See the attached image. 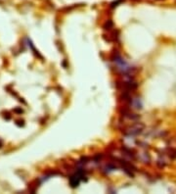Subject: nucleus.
<instances>
[{"mask_svg":"<svg viewBox=\"0 0 176 194\" xmlns=\"http://www.w3.org/2000/svg\"><path fill=\"white\" fill-rule=\"evenodd\" d=\"M113 23H112V21H108L107 23L105 24V26H104V28H105V30H108V31H110L112 28H113Z\"/></svg>","mask_w":176,"mask_h":194,"instance_id":"obj_2","label":"nucleus"},{"mask_svg":"<svg viewBox=\"0 0 176 194\" xmlns=\"http://www.w3.org/2000/svg\"><path fill=\"white\" fill-rule=\"evenodd\" d=\"M80 181H81V179H80V177H78L77 174H72V176L70 177V186H72V188L77 187L79 185V183H80Z\"/></svg>","mask_w":176,"mask_h":194,"instance_id":"obj_1","label":"nucleus"}]
</instances>
